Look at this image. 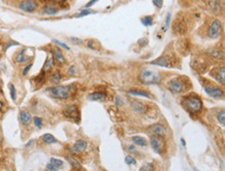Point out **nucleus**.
Segmentation results:
<instances>
[{"mask_svg": "<svg viewBox=\"0 0 225 171\" xmlns=\"http://www.w3.org/2000/svg\"><path fill=\"white\" fill-rule=\"evenodd\" d=\"M92 11H88V9L86 11V9H85V11H82V13L79 14L78 17H82V16H85V15H89V14H92Z\"/></svg>", "mask_w": 225, "mask_h": 171, "instance_id": "f704fd0d", "label": "nucleus"}, {"mask_svg": "<svg viewBox=\"0 0 225 171\" xmlns=\"http://www.w3.org/2000/svg\"><path fill=\"white\" fill-rule=\"evenodd\" d=\"M141 23L145 26H152L153 24H154V19H153V17H150V16H146V17H144V18L141 19Z\"/></svg>", "mask_w": 225, "mask_h": 171, "instance_id": "b1692460", "label": "nucleus"}, {"mask_svg": "<svg viewBox=\"0 0 225 171\" xmlns=\"http://www.w3.org/2000/svg\"><path fill=\"white\" fill-rule=\"evenodd\" d=\"M61 78H62L61 74H60V73H58V72H56V73H54L53 75L51 76V81H52V82L57 83V82L60 81Z\"/></svg>", "mask_w": 225, "mask_h": 171, "instance_id": "a878e982", "label": "nucleus"}, {"mask_svg": "<svg viewBox=\"0 0 225 171\" xmlns=\"http://www.w3.org/2000/svg\"><path fill=\"white\" fill-rule=\"evenodd\" d=\"M105 97H106V94L104 93V92H93V93L89 94V100H92V101H100V100H103L105 99Z\"/></svg>", "mask_w": 225, "mask_h": 171, "instance_id": "aec40b11", "label": "nucleus"}, {"mask_svg": "<svg viewBox=\"0 0 225 171\" xmlns=\"http://www.w3.org/2000/svg\"><path fill=\"white\" fill-rule=\"evenodd\" d=\"M221 22L219 20H215L209 28V36L212 39H217L221 34Z\"/></svg>", "mask_w": 225, "mask_h": 171, "instance_id": "39448f33", "label": "nucleus"}, {"mask_svg": "<svg viewBox=\"0 0 225 171\" xmlns=\"http://www.w3.org/2000/svg\"><path fill=\"white\" fill-rule=\"evenodd\" d=\"M31 66H32V63H30V65H28L27 66H26L25 68H24V71H23V75L25 76L26 74H27L28 72H29V70L31 68Z\"/></svg>", "mask_w": 225, "mask_h": 171, "instance_id": "c9c22d12", "label": "nucleus"}, {"mask_svg": "<svg viewBox=\"0 0 225 171\" xmlns=\"http://www.w3.org/2000/svg\"><path fill=\"white\" fill-rule=\"evenodd\" d=\"M143 168H145V171H152L153 165L152 164H145V166H143Z\"/></svg>", "mask_w": 225, "mask_h": 171, "instance_id": "4c0bfd02", "label": "nucleus"}, {"mask_svg": "<svg viewBox=\"0 0 225 171\" xmlns=\"http://www.w3.org/2000/svg\"><path fill=\"white\" fill-rule=\"evenodd\" d=\"M169 21H170V14H167V17H166V28L169 26ZM165 28V29H166Z\"/></svg>", "mask_w": 225, "mask_h": 171, "instance_id": "58836bf2", "label": "nucleus"}, {"mask_svg": "<svg viewBox=\"0 0 225 171\" xmlns=\"http://www.w3.org/2000/svg\"><path fill=\"white\" fill-rule=\"evenodd\" d=\"M62 165H63V162H62L61 160L52 158L51 160H50V162L48 163L47 168L51 171H57V169H58L59 167H61Z\"/></svg>", "mask_w": 225, "mask_h": 171, "instance_id": "9d476101", "label": "nucleus"}, {"mask_svg": "<svg viewBox=\"0 0 225 171\" xmlns=\"http://www.w3.org/2000/svg\"><path fill=\"white\" fill-rule=\"evenodd\" d=\"M25 51H26V49H23L22 51H20L18 53V55L16 56V61H17V62H19V63L27 62V61L30 59L29 56L25 55Z\"/></svg>", "mask_w": 225, "mask_h": 171, "instance_id": "2eb2a0df", "label": "nucleus"}, {"mask_svg": "<svg viewBox=\"0 0 225 171\" xmlns=\"http://www.w3.org/2000/svg\"><path fill=\"white\" fill-rule=\"evenodd\" d=\"M54 43H55L56 45H58L59 47H62V48H64V49H66V50H70V48H69V46H66V44H63V43L57 41V40H54Z\"/></svg>", "mask_w": 225, "mask_h": 171, "instance_id": "72a5a7b5", "label": "nucleus"}, {"mask_svg": "<svg viewBox=\"0 0 225 171\" xmlns=\"http://www.w3.org/2000/svg\"><path fill=\"white\" fill-rule=\"evenodd\" d=\"M57 11H57V8L53 5H46V6H44V8H43V13L46 14V15H49V16L56 15Z\"/></svg>", "mask_w": 225, "mask_h": 171, "instance_id": "a211bd4d", "label": "nucleus"}, {"mask_svg": "<svg viewBox=\"0 0 225 171\" xmlns=\"http://www.w3.org/2000/svg\"><path fill=\"white\" fill-rule=\"evenodd\" d=\"M54 58L56 59L58 62H61V63H64L66 62V58L63 57V55H62V53H61V51L59 49H57V48H55L54 49Z\"/></svg>", "mask_w": 225, "mask_h": 171, "instance_id": "6ab92c4d", "label": "nucleus"}, {"mask_svg": "<svg viewBox=\"0 0 225 171\" xmlns=\"http://www.w3.org/2000/svg\"><path fill=\"white\" fill-rule=\"evenodd\" d=\"M153 3H154V5L157 6L158 8H161L162 4H163V0H153Z\"/></svg>", "mask_w": 225, "mask_h": 171, "instance_id": "473e14b6", "label": "nucleus"}, {"mask_svg": "<svg viewBox=\"0 0 225 171\" xmlns=\"http://www.w3.org/2000/svg\"><path fill=\"white\" fill-rule=\"evenodd\" d=\"M215 79L218 80L219 82H221V84H225V70L223 66L218 68L217 75H215Z\"/></svg>", "mask_w": 225, "mask_h": 171, "instance_id": "dca6fc26", "label": "nucleus"}, {"mask_svg": "<svg viewBox=\"0 0 225 171\" xmlns=\"http://www.w3.org/2000/svg\"><path fill=\"white\" fill-rule=\"evenodd\" d=\"M86 147H87V142L84 141V140H79L74 144L72 149H73L74 153H81V151L85 150Z\"/></svg>", "mask_w": 225, "mask_h": 171, "instance_id": "f8f14e48", "label": "nucleus"}, {"mask_svg": "<svg viewBox=\"0 0 225 171\" xmlns=\"http://www.w3.org/2000/svg\"><path fill=\"white\" fill-rule=\"evenodd\" d=\"M148 131H149L152 134L158 135V136H163V135L165 134V128L162 125H159V123H157V125H152V127H149Z\"/></svg>", "mask_w": 225, "mask_h": 171, "instance_id": "9b49d317", "label": "nucleus"}, {"mask_svg": "<svg viewBox=\"0 0 225 171\" xmlns=\"http://www.w3.org/2000/svg\"><path fill=\"white\" fill-rule=\"evenodd\" d=\"M31 115L29 112L27 111H21L20 112V122L23 123V125H29L31 122Z\"/></svg>", "mask_w": 225, "mask_h": 171, "instance_id": "4468645a", "label": "nucleus"}, {"mask_svg": "<svg viewBox=\"0 0 225 171\" xmlns=\"http://www.w3.org/2000/svg\"><path fill=\"white\" fill-rule=\"evenodd\" d=\"M209 53L211 56L215 57V58H223V52L219 51V50H211Z\"/></svg>", "mask_w": 225, "mask_h": 171, "instance_id": "393cba45", "label": "nucleus"}, {"mask_svg": "<svg viewBox=\"0 0 225 171\" xmlns=\"http://www.w3.org/2000/svg\"><path fill=\"white\" fill-rule=\"evenodd\" d=\"M126 163L129 164V165H133V164H136V160L131 156H128L126 157Z\"/></svg>", "mask_w": 225, "mask_h": 171, "instance_id": "7c9ffc66", "label": "nucleus"}, {"mask_svg": "<svg viewBox=\"0 0 225 171\" xmlns=\"http://www.w3.org/2000/svg\"><path fill=\"white\" fill-rule=\"evenodd\" d=\"M129 93H130V94H133V96H139V97H144V98H150V96L147 93V92L142 91V90H136V89H133V90H130V91H129Z\"/></svg>", "mask_w": 225, "mask_h": 171, "instance_id": "4be33fe9", "label": "nucleus"}, {"mask_svg": "<svg viewBox=\"0 0 225 171\" xmlns=\"http://www.w3.org/2000/svg\"><path fill=\"white\" fill-rule=\"evenodd\" d=\"M63 114L66 117L71 118V119L79 120V118H80L78 107L76 105H71V106L66 107V109L63 110Z\"/></svg>", "mask_w": 225, "mask_h": 171, "instance_id": "423d86ee", "label": "nucleus"}, {"mask_svg": "<svg viewBox=\"0 0 225 171\" xmlns=\"http://www.w3.org/2000/svg\"><path fill=\"white\" fill-rule=\"evenodd\" d=\"M205 92H207L209 96L213 97V98L216 99H220L223 97V90H221L218 87H214V86H205Z\"/></svg>", "mask_w": 225, "mask_h": 171, "instance_id": "1a4fd4ad", "label": "nucleus"}, {"mask_svg": "<svg viewBox=\"0 0 225 171\" xmlns=\"http://www.w3.org/2000/svg\"><path fill=\"white\" fill-rule=\"evenodd\" d=\"M132 140H133L134 143L137 144V145H139V146H145V145L147 144V141H146V140L143 138V137H140V136H135V137H133Z\"/></svg>", "mask_w": 225, "mask_h": 171, "instance_id": "412c9836", "label": "nucleus"}, {"mask_svg": "<svg viewBox=\"0 0 225 171\" xmlns=\"http://www.w3.org/2000/svg\"><path fill=\"white\" fill-rule=\"evenodd\" d=\"M52 65H53V62H52V59L47 58V61L45 62V65H44V71H49V70H51Z\"/></svg>", "mask_w": 225, "mask_h": 171, "instance_id": "cd10ccee", "label": "nucleus"}, {"mask_svg": "<svg viewBox=\"0 0 225 171\" xmlns=\"http://www.w3.org/2000/svg\"><path fill=\"white\" fill-rule=\"evenodd\" d=\"M129 150H135V147H134L133 145H131V146H129Z\"/></svg>", "mask_w": 225, "mask_h": 171, "instance_id": "79ce46f5", "label": "nucleus"}, {"mask_svg": "<svg viewBox=\"0 0 225 171\" xmlns=\"http://www.w3.org/2000/svg\"><path fill=\"white\" fill-rule=\"evenodd\" d=\"M181 141H182V143H183V146H185V145H186V143H185V140H184V139H182Z\"/></svg>", "mask_w": 225, "mask_h": 171, "instance_id": "37998d69", "label": "nucleus"}, {"mask_svg": "<svg viewBox=\"0 0 225 171\" xmlns=\"http://www.w3.org/2000/svg\"><path fill=\"white\" fill-rule=\"evenodd\" d=\"M132 108H133L134 111H136V112H138V113L145 112V106L143 105L141 102H133Z\"/></svg>", "mask_w": 225, "mask_h": 171, "instance_id": "f3484780", "label": "nucleus"}, {"mask_svg": "<svg viewBox=\"0 0 225 171\" xmlns=\"http://www.w3.org/2000/svg\"><path fill=\"white\" fill-rule=\"evenodd\" d=\"M43 140H44V141L46 142L47 144L56 143V142H57V140L55 139V137L52 136L51 134H45L44 136H43Z\"/></svg>", "mask_w": 225, "mask_h": 171, "instance_id": "5701e85b", "label": "nucleus"}, {"mask_svg": "<svg viewBox=\"0 0 225 171\" xmlns=\"http://www.w3.org/2000/svg\"><path fill=\"white\" fill-rule=\"evenodd\" d=\"M152 65H160V66H166V68H169L170 66V61L167 57H160V58L156 59L155 61H153Z\"/></svg>", "mask_w": 225, "mask_h": 171, "instance_id": "ddd939ff", "label": "nucleus"}, {"mask_svg": "<svg viewBox=\"0 0 225 171\" xmlns=\"http://www.w3.org/2000/svg\"><path fill=\"white\" fill-rule=\"evenodd\" d=\"M150 144H152L153 149L156 151L157 154H161L162 150L164 148V140L161 136H158V135H155L150 138Z\"/></svg>", "mask_w": 225, "mask_h": 171, "instance_id": "20e7f679", "label": "nucleus"}, {"mask_svg": "<svg viewBox=\"0 0 225 171\" xmlns=\"http://www.w3.org/2000/svg\"><path fill=\"white\" fill-rule=\"evenodd\" d=\"M218 122L221 123L222 125H224V123H225V111L224 110H222L221 112H219V114H218Z\"/></svg>", "mask_w": 225, "mask_h": 171, "instance_id": "bb28decb", "label": "nucleus"}, {"mask_svg": "<svg viewBox=\"0 0 225 171\" xmlns=\"http://www.w3.org/2000/svg\"><path fill=\"white\" fill-rule=\"evenodd\" d=\"M116 104H117V105H118V106H119V105H121V106L123 105V101H121V100L119 99L118 97H117V98H116Z\"/></svg>", "mask_w": 225, "mask_h": 171, "instance_id": "ea45409f", "label": "nucleus"}, {"mask_svg": "<svg viewBox=\"0 0 225 171\" xmlns=\"http://www.w3.org/2000/svg\"><path fill=\"white\" fill-rule=\"evenodd\" d=\"M74 70H75V68H74V66H72V68H70V71H69V72H70V74H74V73H75V71H74Z\"/></svg>", "mask_w": 225, "mask_h": 171, "instance_id": "a19ab883", "label": "nucleus"}, {"mask_svg": "<svg viewBox=\"0 0 225 171\" xmlns=\"http://www.w3.org/2000/svg\"><path fill=\"white\" fill-rule=\"evenodd\" d=\"M1 109H2V103L0 102V111H1Z\"/></svg>", "mask_w": 225, "mask_h": 171, "instance_id": "c03bdc74", "label": "nucleus"}, {"mask_svg": "<svg viewBox=\"0 0 225 171\" xmlns=\"http://www.w3.org/2000/svg\"><path fill=\"white\" fill-rule=\"evenodd\" d=\"M168 87L172 92H174V93H178V92L183 91L185 85H184V83L182 82L181 79H178V78H174V79H172L169 81Z\"/></svg>", "mask_w": 225, "mask_h": 171, "instance_id": "0eeeda50", "label": "nucleus"}, {"mask_svg": "<svg viewBox=\"0 0 225 171\" xmlns=\"http://www.w3.org/2000/svg\"><path fill=\"white\" fill-rule=\"evenodd\" d=\"M33 120H34V125H37V128H42L43 125V119L40 117H34L33 118Z\"/></svg>", "mask_w": 225, "mask_h": 171, "instance_id": "c756f323", "label": "nucleus"}, {"mask_svg": "<svg viewBox=\"0 0 225 171\" xmlns=\"http://www.w3.org/2000/svg\"><path fill=\"white\" fill-rule=\"evenodd\" d=\"M160 79V75L157 72H153V71H148V70H143L141 72L140 76H139V80L143 84H157L159 83Z\"/></svg>", "mask_w": 225, "mask_h": 171, "instance_id": "f03ea898", "label": "nucleus"}, {"mask_svg": "<svg viewBox=\"0 0 225 171\" xmlns=\"http://www.w3.org/2000/svg\"><path fill=\"white\" fill-rule=\"evenodd\" d=\"M9 90H11V99L15 101V100H16V88H15V86H14L13 84H9Z\"/></svg>", "mask_w": 225, "mask_h": 171, "instance_id": "c85d7f7f", "label": "nucleus"}, {"mask_svg": "<svg viewBox=\"0 0 225 171\" xmlns=\"http://www.w3.org/2000/svg\"><path fill=\"white\" fill-rule=\"evenodd\" d=\"M87 46L89 47V48L92 49H98V46H97V43H95L93 40H90V41H87Z\"/></svg>", "mask_w": 225, "mask_h": 171, "instance_id": "2f4dec72", "label": "nucleus"}, {"mask_svg": "<svg viewBox=\"0 0 225 171\" xmlns=\"http://www.w3.org/2000/svg\"><path fill=\"white\" fill-rule=\"evenodd\" d=\"M97 1H98V0H90V1L88 2V3L86 4V5L84 6V8H90V6H92L93 4H95V2H97Z\"/></svg>", "mask_w": 225, "mask_h": 171, "instance_id": "e433bc0d", "label": "nucleus"}, {"mask_svg": "<svg viewBox=\"0 0 225 171\" xmlns=\"http://www.w3.org/2000/svg\"><path fill=\"white\" fill-rule=\"evenodd\" d=\"M48 91L51 93L52 97L57 99H66L71 94V87L70 86H54L49 88Z\"/></svg>", "mask_w": 225, "mask_h": 171, "instance_id": "7ed1b4c3", "label": "nucleus"}, {"mask_svg": "<svg viewBox=\"0 0 225 171\" xmlns=\"http://www.w3.org/2000/svg\"><path fill=\"white\" fill-rule=\"evenodd\" d=\"M20 8L24 11H27V13H32L37 8V3L34 0H24V1L21 2Z\"/></svg>", "mask_w": 225, "mask_h": 171, "instance_id": "6e6552de", "label": "nucleus"}, {"mask_svg": "<svg viewBox=\"0 0 225 171\" xmlns=\"http://www.w3.org/2000/svg\"><path fill=\"white\" fill-rule=\"evenodd\" d=\"M184 107L191 113L199 112L202 109V101L196 96H189L183 100Z\"/></svg>", "mask_w": 225, "mask_h": 171, "instance_id": "f257e3e1", "label": "nucleus"}]
</instances>
